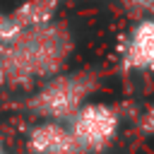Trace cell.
I'll return each mask as SVG.
<instances>
[{
	"label": "cell",
	"mask_w": 154,
	"mask_h": 154,
	"mask_svg": "<svg viewBox=\"0 0 154 154\" xmlns=\"http://www.w3.org/2000/svg\"><path fill=\"white\" fill-rule=\"evenodd\" d=\"M55 10H58V0H26L10 17L14 19V24L22 31L24 29H41V26L51 24Z\"/></svg>",
	"instance_id": "cell-6"
},
{
	"label": "cell",
	"mask_w": 154,
	"mask_h": 154,
	"mask_svg": "<svg viewBox=\"0 0 154 154\" xmlns=\"http://www.w3.org/2000/svg\"><path fill=\"white\" fill-rule=\"evenodd\" d=\"M70 132L82 152H101L118 132V113L106 103H84L70 118Z\"/></svg>",
	"instance_id": "cell-3"
},
{
	"label": "cell",
	"mask_w": 154,
	"mask_h": 154,
	"mask_svg": "<svg viewBox=\"0 0 154 154\" xmlns=\"http://www.w3.org/2000/svg\"><path fill=\"white\" fill-rule=\"evenodd\" d=\"M19 31H22V29L14 24V19H12L10 14H2V12H0V48H2L5 43H10Z\"/></svg>",
	"instance_id": "cell-7"
},
{
	"label": "cell",
	"mask_w": 154,
	"mask_h": 154,
	"mask_svg": "<svg viewBox=\"0 0 154 154\" xmlns=\"http://www.w3.org/2000/svg\"><path fill=\"white\" fill-rule=\"evenodd\" d=\"M26 149L29 154H82V147L77 144L70 128L53 120L31 128L26 137Z\"/></svg>",
	"instance_id": "cell-4"
},
{
	"label": "cell",
	"mask_w": 154,
	"mask_h": 154,
	"mask_svg": "<svg viewBox=\"0 0 154 154\" xmlns=\"http://www.w3.org/2000/svg\"><path fill=\"white\" fill-rule=\"evenodd\" d=\"M0 154H5V147H2V140H0Z\"/></svg>",
	"instance_id": "cell-9"
},
{
	"label": "cell",
	"mask_w": 154,
	"mask_h": 154,
	"mask_svg": "<svg viewBox=\"0 0 154 154\" xmlns=\"http://www.w3.org/2000/svg\"><path fill=\"white\" fill-rule=\"evenodd\" d=\"M67 51L70 41L60 29H53L51 24L24 29L0 48V79L10 84H29L34 79L53 77Z\"/></svg>",
	"instance_id": "cell-1"
},
{
	"label": "cell",
	"mask_w": 154,
	"mask_h": 154,
	"mask_svg": "<svg viewBox=\"0 0 154 154\" xmlns=\"http://www.w3.org/2000/svg\"><path fill=\"white\" fill-rule=\"evenodd\" d=\"M125 70H152L154 67V19H142L132 26L123 48Z\"/></svg>",
	"instance_id": "cell-5"
},
{
	"label": "cell",
	"mask_w": 154,
	"mask_h": 154,
	"mask_svg": "<svg viewBox=\"0 0 154 154\" xmlns=\"http://www.w3.org/2000/svg\"><path fill=\"white\" fill-rule=\"evenodd\" d=\"M89 89H91V84L79 75L51 77L38 89V94L31 96L29 108L36 116H43L53 123H63V120H70L84 106Z\"/></svg>",
	"instance_id": "cell-2"
},
{
	"label": "cell",
	"mask_w": 154,
	"mask_h": 154,
	"mask_svg": "<svg viewBox=\"0 0 154 154\" xmlns=\"http://www.w3.org/2000/svg\"><path fill=\"white\" fill-rule=\"evenodd\" d=\"M142 130L149 132V135H154V108H149V111L142 116Z\"/></svg>",
	"instance_id": "cell-8"
}]
</instances>
